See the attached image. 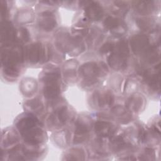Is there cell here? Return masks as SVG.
I'll list each match as a JSON object with an SVG mask.
<instances>
[{"label": "cell", "instance_id": "1", "mask_svg": "<svg viewBox=\"0 0 161 161\" xmlns=\"http://www.w3.org/2000/svg\"><path fill=\"white\" fill-rule=\"evenodd\" d=\"M37 118L33 115L28 114L19 120L17 127L25 140L31 144L41 142L42 130Z\"/></svg>", "mask_w": 161, "mask_h": 161}, {"label": "cell", "instance_id": "2", "mask_svg": "<svg viewBox=\"0 0 161 161\" xmlns=\"http://www.w3.org/2000/svg\"><path fill=\"white\" fill-rule=\"evenodd\" d=\"M95 131L101 136H108L114 130L111 123L105 121H99L95 124Z\"/></svg>", "mask_w": 161, "mask_h": 161}, {"label": "cell", "instance_id": "3", "mask_svg": "<svg viewBox=\"0 0 161 161\" xmlns=\"http://www.w3.org/2000/svg\"><path fill=\"white\" fill-rule=\"evenodd\" d=\"M44 51L41 45H33L29 50V58L31 62H38L43 57Z\"/></svg>", "mask_w": 161, "mask_h": 161}, {"label": "cell", "instance_id": "4", "mask_svg": "<svg viewBox=\"0 0 161 161\" xmlns=\"http://www.w3.org/2000/svg\"><path fill=\"white\" fill-rule=\"evenodd\" d=\"M98 70L99 69L97 66L93 63L87 64L82 66V69H80L82 75L89 79H91L96 76L98 73Z\"/></svg>", "mask_w": 161, "mask_h": 161}, {"label": "cell", "instance_id": "5", "mask_svg": "<svg viewBox=\"0 0 161 161\" xmlns=\"http://www.w3.org/2000/svg\"><path fill=\"white\" fill-rule=\"evenodd\" d=\"M87 14L91 19L97 20L101 17L102 11L99 6L96 4H90L87 8Z\"/></svg>", "mask_w": 161, "mask_h": 161}, {"label": "cell", "instance_id": "6", "mask_svg": "<svg viewBox=\"0 0 161 161\" xmlns=\"http://www.w3.org/2000/svg\"><path fill=\"white\" fill-rule=\"evenodd\" d=\"M133 47L134 51H140L145 46L147 43V40L143 36H137L135 40H133Z\"/></svg>", "mask_w": 161, "mask_h": 161}, {"label": "cell", "instance_id": "7", "mask_svg": "<svg viewBox=\"0 0 161 161\" xmlns=\"http://www.w3.org/2000/svg\"><path fill=\"white\" fill-rule=\"evenodd\" d=\"M105 26L109 29H113L117 27L119 25V21L117 19L113 18L112 17H109L108 18L105 22H104Z\"/></svg>", "mask_w": 161, "mask_h": 161}, {"label": "cell", "instance_id": "8", "mask_svg": "<svg viewBox=\"0 0 161 161\" xmlns=\"http://www.w3.org/2000/svg\"><path fill=\"white\" fill-rule=\"evenodd\" d=\"M112 48H113V45L111 44H106V45H104V46H103L102 47L101 51L107 52L108 51L111 50Z\"/></svg>", "mask_w": 161, "mask_h": 161}]
</instances>
